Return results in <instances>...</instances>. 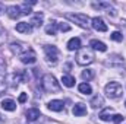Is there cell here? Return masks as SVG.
I'll return each mask as SVG.
<instances>
[{"instance_id": "1", "label": "cell", "mask_w": 126, "mask_h": 124, "mask_svg": "<svg viewBox=\"0 0 126 124\" xmlns=\"http://www.w3.org/2000/svg\"><path fill=\"white\" fill-rule=\"evenodd\" d=\"M41 86H43V89L46 91V92H59L60 91V85H59V82L56 80V77L54 76H51V74H44L43 76V79H41Z\"/></svg>"}, {"instance_id": "2", "label": "cell", "mask_w": 126, "mask_h": 124, "mask_svg": "<svg viewBox=\"0 0 126 124\" xmlns=\"http://www.w3.org/2000/svg\"><path fill=\"white\" fill-rule=\"evenodd\" d=\"M94 51L91 48H81L79 53L76 54V63L79 66H87L94 62Z\"/></svg>"}, {"instance_id": "3", "label": "cell", "mask_w": 126, "mask_h": 124, "mask_svg": "<svg viewBox=\"0 0 126 124\" xmlns=\"http://www.w3.org/2000/svg\"><path fill=\"white\" fill-rule=\"evenodd\" d=\"M104 91H106V93H107L109 98L116 99V98H120V96H122V93H123V88H122V85H120L119 82H110V83L106 85Z\"/></svg>"}, {"instance_id": "4", "label": "cell", "mask_w": 126, "mask_h": 124, "mask_svg": "<svg viewBox=\"0 0 126 124\" xmlns=\"http://www.w3.org/2000/svg\"><path fill=\"white\" fill-rule=\"evenodd\" d=\"M44 54H46V62L50 66H56L59 62V50L54 45H44Z\"/></svg>"}, {"instance_id": "5", "label": "cell", "mask_w": 126, "mask_h": 124, "mask_svg": "<svg viewBox=\"0 0 126 124\" xmlns=\"http://www.w3.org/2000/svg\"><path fill=\"white\" fill-rule=\"evenodd\" d=\"M66 18L67 19H70V21H73V22H76L81 28H90V18L87 16V15H84V13H75V15H66Z\"/></svg>"}, {"instance_id": "6", "label": "cell", "mask_w": 126, "mask_h": 124, "mask_svg": "<svg viewBox=\"0 0 126 124\" xmlns=\"http://www.w3.org/2000/svg\"><path fill=\"white\" fill-rule=\"evenodd\" d=\"M27 77H28V73H27V72H15V73H12V74L7 77V80L10 82V85H12L13 88H16V86L19 85V82H25Z\"/></svg>"}, {"instance_id": "7", "label": "cell", "mask_w": 126, "mask_h": 124, "mask_svg": "<svg viewBox=\"0 0 126 124\" xmlns=\"http://www.w3.org/2000/svg\"><path fill=\"white\" fill-rule=\"evenodd\" d=\"M19 59H21V62L24 63V64H34V63L37 62V53L32 48H30L24 54H21Z\"/></svg>"}, {"instance_id": "8", "label": "cell", "mask_w": 126, "mask_h": 124, "mask_svg": "<svg viewBox=\"0 0 126 124\" xmlns=\"http://www.w3.org/2000/svg\"><path fill=\"white\" fill-rule=\"evenodd\" d=\"M9 48H10V51H12L13 54H18V56H21V54H24L27 50H30V47H28L27 44H24V42H12V44L9 45Z\"/></svg>"}, {"instance_id": "9", "label": "cell", "mask_w": 126, "mask_h": 124, "mask_svg": "<svg viewBox=\"0 0 126 124\" xmlns=\"http://www.w3.org/2000/svg\"><path fill=\"white\" fill-rule=\"evenodd\" d=\"M91 26L98 32H106L107 31V25H106L104 21H103L101 18H98V16H95V18L91 19Z\"/></svg>"}, {"instance_id": "10", "label": "cell", "mask_w": 126, "mask_h": 124, "mask_svg": "<svg viewBox=\"0 0 126 124\" xmlns=\"http://www.w3.org/2000/svg\"><path fill=\"white\" fill-rule=\"evenodd\" d=\"M6 10H7V16H9L10 19H18L19 16H22V9H21V6H9Z\"/></svg>"}, {"instance_id": "11", "label": "cell", "mask_w": 126, "mask_h": 124, "mask_svg": "<svg viewBox=\"0 0 126 124\" xmlns=\"http://www.w3.org/2000/svg\"><path fill=\"white\" fill-rule=\"evenodd\" d=\"M48 110H51V111H56V112H59V111H62L63 107H64V104H63V101L60 99H53V101H50L48 102Z\"/></svg>"}, {"instance_id": "12", "label": "cell", "mask_w": 126, "mask_h": 124, "mask_svg": "<svg viewBox=\"0 0 126 124\" xmlns=\"http://www.w3.org/2000/svg\"><path fill=\"white\" fill-rule=\"evenodd\" d=\"M72 112H73L75 117H82V115L87 114V107H85L84 104H76V105L72 108Z\"/></svg>"}, {"instance_id": "13", "label": "cell", "mask_w": 126, "mask_h": 124, "mask_svg": "<svg viewBox=\"0 0 126 124\" xmlns=\"http://www.w3.org/2000/svg\"><path fill=\"white\" fill-rule=\"evenodd\" d=\"M43 18H44V15H43L41 12H37V13L34 15V18L31 19L30 25L34 26V28H40V26H41V24H43Z\"/></svg>"}, {"instance_id": "14", "label": "cell", "mask_w": 126, "mask_h": 124, "mask_svg": "<svg viewBox=\"0 0 126 124\" xmlns=\"http://www.w3.org/2000/svg\"><path fill=\"white\" fill-rule=\"evenodd\" d=\"M1 108L4 111H15L16 110V102L13 99H3L1 101Z\"/></svg>"}, {"instance_id": "15", "label": "cell", "mask_w": 126, "mask_h": 124, "mask_svg": "<svg viewBox=\"0 0 126 124\" xmlns=\"http://www.w3.org/2000/svg\"><path fill=\"white\" fill-rule=\"evenodd\" d=\"M81 48V39L79 38H70L67 42V50L69 51H76Z\"/></svg>"}, {"instance_id": "16", "label": "cell", "mask_w": 126, "mask_h": 124, "mask_svg": "<svg viewBox=\"0 0 126 124\" xmlns=\"http://www.w3.org/2000/svg\"><path fill=\"white\" fill-rule=\"evenodd\" d=\"M16 31L21 34H30L32 31V26L28 22H19V24H16Z\"/></svg>"}, {"instance_id": "17", "label": "cell", "mask_w": 126, "mask_h": 124, "mask_svg": "<svg viewBox=\"0 0 126 124\" xmlns=\"http://www.w3.org/2000/svg\"><path fill=\"white\" fill-rule=\"evenodd\" d=\"M25 117H27L28 121H35V120H38V117H40V110H37V108L28 110V111L25 112Z\"/></svg>"}, {"instance_id": "18", "label": "cell", "mask_w": 126, "mask_h": 124, "mask_svg": "<svg viewBox=\"0 0 126 124\" xmlns=\"http://www.w3.org/2000/svg\"><path fill=\"white\" fill-rule=\"evenodd\" d=\"M113 108H106L104 111H101L100 112V120H103V121H111L113 120Z\"/></svg>"}, {"instance_id": "19", "label": "cell", "mask_w": 126, "mask_h": 124, "mask_svg": "<svg viewBox=\"0 0 126 124\" xmlns=\"http://www.w3.org/2000/svg\"><path fill=\"white\" fill-rule=\"evenodd\" d=\"M90 45L93 47V50H97V51H106V50H107L106 44L101 42V41H98V39H91Z\"/></svg>"}, {"instance_id": "20", "label": "cell", "mask_w": 126, "mask_h": 124, "mask_svg": "<svg viewBox=\"0 0 126 124\" xmlns=\"http://www.w3.org/2000/svg\"><path fill=\"white\" fill-rule=\"evenodd\" d=\"M56 31H57V22L56 21H51L47 26H46V32L48 35H56Z\"/></svg>"}, {"instance_id": "21", "label": "cell", "mask_w": 126, "mask_h": 124, "mask_svg": "<svg viewBox=\"0 0 126 124\" xmlns=\"http://www.w3.org/2000/svg\"><path fill=\"white\" fill-rule=\"evenodd\" d=\"M103 104H104V99H103V96H100V95L94 96V98L91 99V102H90V105H91L93 108H98V107H101Z\"/></svg>"}, {"instance_id": "22", "label": "cell", "mask_w": 126, "mask_h": 124, "mask_svg": "<svg viewBox=\"0 0 126 124\" xmlns=\"http://www.w3.org/2000/svg\"><path fill=\"white\" fill-rule=\"evenodd\" d=\"M78 89H79V92L84 93V95H90V93H93V89H91V86H90L87 82L81 83V85L78 86Z\"/></svg>"}, {"instance_id": "23", "label": "cell", "mask_w": 126, "mask_h": 124, "mask_svg": "<svg viewBox=\"0 0 126 124\" xmlns=\"http://www.w3.org/2000/svg\"><path fill=\"white\" fill-rule=\"evenodd\" d=\"M62 82L64 86H67V88H72V86H75V79L72 77V76H63L62 77Z\"/></svg>"}, {"instance_id": "24", "label": "cell", "mask_w": 126, "mask_h": 124, "mask_svg": "<svg viewBox=\"0 0 126 124\" xmlns=\"http://www.w3.org/2000/svg\"><path fill=\"white\" fill-rule=\"evenodd\" d=\"M93 7L94 9H109L110 10L111 4L109 1H100V3H93Z\"/></svg>"}, {"instance_id": "25", "label": "cell", "mask_w": 126, "mask_h": 124, "mask_svg": "<svg viewBox=\"0 0 126 124\" xmlns=\"http://www.w3.org/2000/svg\"><path fill=\"white\" fill-rule=\"evenodd\" d=\"M82 79L84 80H91L93 77H94V70H90V69H87V70H84L82 72Z\"/></svg>"}, {"instance_id": "26", "label": "cell", "mask_w": 126, "mask_h": 124, "mask_svg": "<svg viewBox=\"0 0 126 124\" xmlns=\"http://www.w3.org/2000/svg\"><path fill=\"white\" fill-rule=\"evenodd\" d=\"M110 38L113 39V41H117V42H122V39H123V35L120 34L119 31H114L111 35H110Z\"/></svg>"}, {"instance_id": "27", "label": "cell", "mask_w": 126, "mask_h": 124, "mask_svg": "<svg viewBox=\"0 0 126 124\" xmlns=\"http://www.w3.org/2000/svg\"><path fill=\"white\" fill-rule=\"evenodd\" d=\"M21 9H22V15H30L32 10H31V6H28L27 3H24L22 6H21Z\"/></svg>"}, {"instance_id": "28", "label": "cell", "mask_w": 126, "mask_h": 124, "mask_svg": "<svg viewBox=\"0 0 126 124\" xmlns=\"http://www.w3.org/2000/svg\"><path fill=\"white\" fill-rule=\"evenodd\" d=\"M123 120H125V117H123L122 114H114V115H113V120H111V121H113V123H122Z\"/></svg>"}, {"instance_id": "29", "label": "cell", "mask_w": 126, "mask_h": 124, "mask_svg": "<svg viewBox=\"0 0 126 124\" xmlns=\"http://www.w3.org/2000/svg\"><path fill=\"white\" fill-rule=\"evenodd\" d=\"M57 28H59L60 31H63V32L70 31V26H69V25H66V24H57Z\"/></svg>"}, {"instance_id": "30", "label": "cell", "mask_w": 126, "mask_h": 124, "mask_svg": "<svg viewBox=\"0 0 126 124\" xmlns=\"http://www.w3.org/2000/svg\"><path fill=\"white\" fill-rule=\"evenodd\" d=\"M4 39H6V32H4V29H3V26L0 25V45L4 42Z\"/></svg>"}, {"instance_id": "31", "label": "cell", "mask_w": 126, "mask_h": 124, "mask_svg": "<svg viewBox=\"0 0 126 124\" xmlns=\"http://www.w3.org/2000/svg\"><path fill=\"white\" fill-rule=\"evenodd\" d=\"M27 98H28V95H27V93H21V95H19V102H21V104H24V102L27 101Z\"/></svg>"}, {"instance_id": "32", "label": "cell", "mask_w": 126, "mask_h": 124, "mask_svg": "<svg viewBox=\"0 0 126 124\" xmlns=\"http://www.w3.org/2000/svg\"><path fill=\"white\" fill-rule=\"evenodd\" d=\"M3 12H4V6H3V4H1V3H0V15H1V13H3Z\"/></svg>"}, {"instance_id": "33", "label": "cell", "mask_w": 126, "mask_h": 124, "mask_svg": "<svg viewBox=\"0 0 126 124\" xmlns=\"http://www.w3.org/2000/svg\"><path fill=\"white\" fill-rule=\"evenodd\" d=\"M3 121H4V120H3V117L0 115V124H3Z\"/></svg>"}, {"instance_id": "34", "label": "cell", "mask_w": 126, "mask_h": 124, "mask_svg": "<svg viewBox=\"0 0 126 124\" xmlns=\"http://www.w3.org/2000/svg\"><path fill=\"white\" fill-rule=\"evenodd\" d=\"M125 105H126V101H125Z\"/></svg>"}]
</instances>
